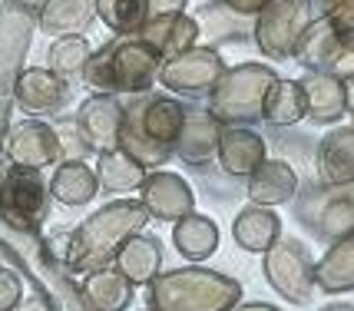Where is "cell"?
I'll list each match as a JSON object with an SVG mask.
<instances>
[{"label": "cell", "mask_w": 354, "mask_h": 311, "mask_svg": "<svg viewBox=\"0 0 354 311\" xmlns=\"http://www.w3.org/2000/svg\"><path fill=\"white\" fill-rule=\"evenodd\" d=\"M146 222H149V212L139 199H116V202L96 209L93 216H86L70 232L66 262H63L66 272L70 275H86V272L113 265L116 252L123 249V242L129 235L142 232Z\"/></svg>", "instance_id": "6da1fadb"}, {"label": "cell", "mask_w": 354, "mask_h": 311, "mask_svg": "<svg viewBox=\"0 0 354 311\" xmlns=\"http://www.w3.org/2000/svg\"><path fill=\"white\" fill-rule=\"evenodd\" d=\"M242 301V285L216 268H169L146 285L149 311H235Z\"/></svg>", "instance_id": "7a4b0ae2"}, {"label": "cell", "mask_w": 354, "mask_h": 311, "mask_svg": "<svg viewBox=\"0 0 354 311\" xmlns=\"http://www.w3.org/2000/svg\"><path fill=\"white\" fill-rule=\"evenodd\" d=\"M159 66H162L159 53L139 33H129L90 53L83 66V83L93 86L96 93L139 96L149 93L153 83H159Z\"/></svg>", "instance_id": "3957f363"}, {"label": "cell", "mask_w": 354, "mask_h": 311, "mask_svg": "<svg viewBox=\"0 0 354 311\" xmlns=\"http://www.w3.org/2000/svg\"><path fill=\"white\" fill-rule=\"evenodd\" d=\"M278 73L265 63H239L229 66L216 90L209 93V113L216 116L222 126H252L262 120L265 96L272 90Z\"/></svg>", "instance_id": "277c9868"}, {"label": "cell", "mask_w": 354, "mask_h": 311, "mask_svg": "<svg viewBox=\"0 0 354 311\" xmlns=\"http://www.w3.org/2000/svg\"><path fill=\"white\" fill-rule=\"evenodd\" d=\"M50 202H53V192L44 179V169L17 166V162L0 169V222L7 229L40 235L50 218Z\"/></svg>", "instance_id": "5b68a950"}, {"label": "cell", "mask_w": 354, "mask_h": 311, "mask_svg": "<svg viewBox=\"0 0 354 311\" xmlns=\"http://www.w3.org/2000/svg\"><path fill=\"white\" fill-rule=\"evenodd\" d=\"M315 20V0H268L255 14V44L272 60H292L295 44Z\"/></svg>", "instance_id": "8992f818"}, {"label": "cell", "mask_w": 354, "mask_h": 311, "mask_svg": "<svg viewBox=\"0 0 354 311\" xmlns=\"http://www.w3.org/2000/svg\"><path fill=\"white\" fill-rule=\"evenodd\" d=\"M262 272L268 285L288 305H308L311 292H315V258L305 242L278 235V242L265 252Z\"/></svg>", "instance_id": "52a82bcc"}, {"label": "cell", "mask_w": 354, "mask_h": 311, "mask_svg": "<svg viewBox=\"0 0 354 311\" xmlns=\"http://www.w3.org/2000/svg\"><path fill=\"white\" fill-rule=\"evenodd\" d=\"M225 70L229 66H225V60H222V53L216 47L196 44V47L176 53L172 60H162L159 83L179 96H209Z\"/></svg>", "instance_id": "ba28073f"}, {"label": "cell", "mask_w": 354, "mask_h": 311, "mask_svg": "<svg viewBox=\"0 0 354 311\" xmlns=\"http://www.w3.org/2000/svg\"><path fill=\"white\" fill-rule=\"evenodd\" d=\"M301 196H295V212L301 218V225H311V232L338 242L341 235L354 232V199L335 196L331 186H308L298 189Z\"/></svg>", "instance_id": "9c48e42d"}, {"label": "cell", "mask_w": 354, "mask_h": 311, "mask_svg": "<svg viewBox=\"0 0 354 311\" xmlns=\"http://www.w3.org/2000/svg\"><path fill=\"white\" fill-rule=\"evenodd\" d=\"M3 153H7L10 162H17V166H30V169H46V166L63 162L57 126L44 123L40 116H30V120H20V123L7 126Z\"/></svg>", "instance_id": "30bf717a"}, {"label": "cell", "mask_w": 354, "mask_h": 311, "mask_svg": "<svg viewBox=\"0 0 354 311\" xmlns=\"http://www.w3.org/2000/svg\"><path fill=\"white\" fill-rule=\"evenodd\" d=\"M77 133L90 153H109L120 149V129H123V103L113 93H93L83 100L73 116Z\"/></svg>", "instance_id": "8fae6325"}, {"label": "cell", "mask_w": 354, "mask_h": 311, "mask_svg": "<svg viewBox=\"0 0 354 311\" xmlns=\"http://www.w3.org/2000/svg\"><path fill=\"white\" fill-rule=\"evenodd\" d=\"M14 103L27 116H57L70 103V79L57 77L50 66H27L14 79Z\"/></svg>", "instance_id": "7c38bea8"}, {"label": "cell", "mask_w": 354, "mask_h": 311, "mask_svg": "<svg viewBox=\"0 0 354 311\" xmlns=\"http://www.w3.org/2000/svg\"><path fill=\"white\" fill-rule=\"evenodd\" d=\"M139 202L146 205L149 218L156 222H179L189 212H196V192L176 172L149 169L139 186Z\"/></svg>", "instance_id": "4fadbf2b"}, {"label": "cell", "mask_w": 354, "mask_h": 311, "mask_svg": "<svg viewBox=\"0 0 354 311\" xmlns=\"http://www.w3.org/2000/svg\"><path fill=\"white\" fill-rule=\"evenodd\" d=\"M218 136H222V123L209 113V106L185 103V123L176 140V156L189 166H205L218 153Z\"/></svg>", "instance_id": "5bb4252c"}, {"label": "cell", "mask_w": 354, "mask_h": 311, "mask_svg": "<svg viewBox=\"0 0 354 311\" xmlns=\"http://www.w3.org/2000/svg\"><path fill=\"white\" fill-rule=\"evenodd\" d=\"M265 159V136L248 126H222L216 162L232 179H248Z\"/></svg>", "instance_id": "9a60e30c"}, {"label": "cell", "mask_w": 354, "mask_h": 311, "mask_svg": "<svg viewBox=\"0 0 354 311\" xmlns=\"http://www.w3.org/2000/svg\"><path fill=\"white\" fill-rule=\"evenodd\" d=\"M301 90H305V116L315 126H331L348 113V86L335 73L315 70L301 79Z\"/></svg>", "instance_id": "2e32d148"}, {"label": "cell", "mask_w": 354, "mask_h": 311, "mask_svg": "<svg viewBox=\"0 0 354 311\" xmlns=\"http://www.w3.org/2000/svg\"><path fill=\"white\" fill-rule=\"evenodd\" d=\"M139 37L159 53V60H172L176 53H183V50L199 44V20L189 17L185 10H179V14L149 17V20L142 23Z\"/></svg>", "instance_id": "e0dca14e"}, {"label": "cell", "mask_w": 354, "mask_h": 311, "mask_svg": "<svg viewBox=\"0 0 354 311\" xmlns=\"http://www.w3.org/2000/svg\"><path fill=\"white\" fill-rule=\"evenodd\" d=\"M245 182H248L245 186L248 202L268 205V209L292 202L298 196V172L285 159H262Z\"/></svg>", "instance_id": "ac0fdd59"}, {"label": "cell", "mask_w": 354, "mask_h": 311, "mask_svg": "<svg viewBox=\"0 0 354 311\" xmlns=\"http://www.w3.org/2000/svg\"><path fill=\"white\" fill-rule=\"evenodd\" d=\"M344 53H348V50L341 47V40L335 37L331 23H328V17H315L308 27H305L301 40L295 44L292 60L301 63L308 73H315V70L335 73V70H338V63L344 60Z\"/></svg>", "instance_id": "d6986e66"}, {"label": "cell", "mask_w": 354, "mask_h": 311, "mask_svg": "<svg viewBox=\"0 0 354 311\" xmlns=\"http://www.w3.org/2000/svg\"><path fill=\"white\" fill-rule=\"evenodd\" d=\"M318 176L322 186H354V126H338L318 142Z\"/></svg>", "instance_id": "ffe728a7"}, {"label": "cell", "mask_w": 354, "mask_h": 311, "mask_svg": "<svg viewBox=\"0 0 354 311\" xmlns=\"http://www.w3.org/2000/svg\"><path fill=\"white\" fill-rule=\"evenodd\" d=\"M133 288L136 285L126 279L116 265H106V268H96V272L83 275L80 295H83V305L90 311H126L133 301Z\"/></svg>", "instance_id": "44dd1931"}, {"label": "cell", "mask_w": 354, "mask_h": 311, "mask_svg": "<svg viewBox=\"0 0 354 311\" xmlns=\"http://www.w3.org/2000/svg\"><path fill=\"white\" fill-rule=\"evenodd\" d=\"M139 123H142L146 136L153 142L176 149V140H179L185 123V103L176 100V96L142 93L139 96Z\"/></svg>", "instance_id": "7402d4cb"}, {"label": "cell", "mask_w": 354, "mask_h": 311, "mask_svg": "<svg viewBox=\"0 0 354 311\" xmlns=\"http://www.w3.org/2000/svg\"><path fill=\"white\" fill-rule=\"evenodd\" d=\"M278 235H281V216H275L268 205L248 202L232 222L235 245L245 252H255V255H265L278 242Z\"/></svg>", "instance_id": "603a6c76"}, {"label": "cell", "mask_w": 354, "mask_h": 311, "mask_svg": "<svg viewBox=\"0 0 354 311\" xmlns=\"http://www.w3.org/2000/svg\"><path fill=\"white\" fill-rule=\"evenodd\" d=\"M50 192L53 199L70 209H80V205H90L100 192V179H96V169L83 159H63L57 162V169L50 176Z\"/></svg>", "instance_id": "cb8c5ba5"}, {"label": "cell", "mask_w": 354, "mask_h": 311, "mask_svg": "<svg viewBox=\"0 0 354 311\" xmlns=\"http://www.w3.org/2000/svg\"><path fill=\"white\" fill-rule=\"evenodd\" d=\"M142 96V93H139ZM139 96H129V103H123V129H120V149L123 153H129L133 159H136L142 169H159L162 162H169L172 156H176V149H169V146H159V142H153L149 136H146V129H142V123H139Z\"/></svg>", "instance_id": "d4e9b609"}, {"label": "cell", "mask_w": 354, "mask_h": 311, "mask_svg": "<svg viewBox=\"0 0 354 311\" xmlns=\"http://www.w3.org/2000/svg\"><path fill=\"white\" fill-rule=\"evenodd\" d=\"M113 265H116L136 288L139 285H149V281L162 272V245H159L156 235L136 232L123 242V249L116 252Z\"/></svg>", "instance_id": "484cf974"}, {"label": "cell", "mask_w": 354, "mask_h": 311, "mask_svg": "<svg viewBox=\"0 0 354 311\" xmlns=\"http://www.w3.org/2000/svg\"><path fill=\"white\" fill-rule=\"evenodd\" d=\"M96 20V0H44L37 10V30L46 37H66V33L90 30Z\"/></svg>", "instance_id": "4316f807"}, {"label": "cell", "mask_w": 354, "mask_h": 311, "mask_svg": "<svg viewBox=\"0 0 354 311\" xmlns=\"http://www.w3.org/2000/svg\"><path fill=\"white\" fill-rule=\"evenodd\" d=\"M315 288L328 295H341L354 288V232L331 242L322 262H315Z\"/></svg>", "instance_id": "83f0119b"}, {"label": "cell", "mask_w": 354, "mask_h": 311, "mask_svg": "<svg viewBox=\"0 0 354 311\" xmlns=\"http://www.w3.org/2000/svg\"><path fill=\"white\" fill-rule=\"evenodd\" d=\"M172 245L189 262H205L218 249V225L209 216L189 212L185 218L172 222Z\"/></svg>", "instance_id": "f1b7e54d"}, {"label": "cell", "mask_w": 354, "mask_h": 311, "mask_svg": "<svg viewBox=\"0 0 354 311\" xmlns=\"http://www.w3.org/2000/svg\"><path fill=\"white\" fill-rule=\"evenodd\" d=\"M252 33H255V17L232 10L225 0H212L199 14V37L205 40V47L229 44V40H245Z\"/></svg>", "instance_id": "f546056e"}, {"label": "cell", "mask_w": 354, "mask_h": 311, "mask_svg": "<svg viewBox=\"0 0 354 311\" xmlns=\"http://www.w3.org/2000/svg\"><path fill=\"white\" fill-rule=\"evenodd\" d=\"M262 120L275 129H288V126L305 120V90L301 79H281L278 77L272 83V90L265 96Z\"/></svg>", "instance_id": "4dcf8cb0"}, {"label": "cell", "mask_w": 354, "mask_h": 311, "mask_svg": "<svg viewBox=\"0 0 354 311\" xmlns=\"http://www.w3.org/2000/svg\"><path fill=\"white\" fill-rule=\"evenodd\" d=\"M96 179H100V192L126 196V192L142 186L146 169L123 149H109V153H100V159H96Z\"/></svg>", "instance_id": "1f68e13d"}, {"label": "cell", "mask_w": 354, "mask_h": 311, "mask_svg": "<svg viewBox=\"0 0 354 311\" xmlns=\"http://www.w3.org/2000/svg\"><path fill=\"white\" fill-rule=\"evenodd\" d=\"M96 17L116 37H129L142 30V23L149 20V3L146 0H96Z\"/></svg>", "instance_id": "d6a6232c"}, {"label": "cell", "mask_w": 354, "mask_h": 311, "mask_svg": "<svg viewBox=\"0 0 354 311\" xmlns=\"http://www.w3.org/2000/svg\"><path fill=\"white\" fill-rule=\"evenodd\" d=\"M90 44L83 33H66V37H57L53 47H50V70L63 79H77L83 77V66L90 60Z\"/></svg>", "instance_id": "836d02e7"}, {"label": "cell", "mask_w": 354, "mask_h": 311, "mask_svg": "<svg viewBox=\"0 0 354 311\" xmlns=\"http://www.w3.org/2000/svg\"><path fill=\"white\" fill-rule=\"evenodd\" d=\"M328 23H331V30L335 37L341 40V47L344 50H354V0H344L338 3L335 10H328Z\"/></svg>", "instance_id": "e575fe53"}, {"label": "cell", "mask_w": 354, "mask_h": 311, "mask_svg": "<svg viewBox=\"0 0 354 311\" xmlns=\"http://www.w3.org/2000/svg\"><path fill=\"white\" fill-rule=\"evenodd\" d=\"M24 298V281L10 265H0V311H17Z\"/></svg>", "instance_id": "d590c367"}, {"label": "cell", "mask_w": 354, "mask_h": 311, "mask_svg": "<svg viewBox=\"0 0 354 311\" xmlns=\"http://www.w3.org/2000/svg\"><path fill=\"white\" fill-rule=\"evenodd\" d=\"M17 311H57V305H53V298L44 295V292L37 288L33 295H24V298H20Z\"/></svg>", "instance_id": "8d00e7d4"}, {"label": "cell", "mask_w": 354, "mask_h": 311, "mask_svg": "<svg viewBox=\"0 0 354 311\" xmlns=\"http://www.w3.org/2000/svg\"><path fill=\"white\" fill-rule=\"evenodd\" d=\"M149 3V17H162V14H179L185 10L189 0H146Z\"/></svg>", "instance_id": "74e56055"}, {"label": "cell", "mask_w": 354, "mask_h": 311, "mask_svg": "<svg viewBox=\"0 0 354 311\" xmlns=\"http://www.w3.org/2000/svg\"><path fill=\"white\" fill-rule=\"evenodd\" d=\"M232 10H239V14H245V17H255L259 10H262L268 0H225Z\"/></svg>", "instance_id": "f35d334b"}, {"label": "cell", "mask_w": 354, "mask_h": 311, "mask_svg": "<svg viewBox=\"0 0 354 311\" xmlns=\"http://www.w3.org/2000/svg\"><path fill=\"white\" fill-rule=\"evenodd\" d=\"M235 311H281V308H275V305H268V301H252V305H235Z\"/></svg>", "instance_id": "ab89813d"}, {"label": "cell", "mask_w": 354, "mask_h": 311, "mask_svg": "<svg viewBox=\"0 0 354 311\" xmlns=\"http://www.w3.org/2000/svg\"><path fill=\"white\" fill-rule=\"evenodd\" d=\"M3 136H7V103L0 100V153H3ZM3 169V166H0Z\"/></svg>", "instance_id": "60d3db41"}, {"label": "cell", "mask_w": 354, "mask_h": 311, "mask_svg": "<svg viewBox=\"0 0 354 311\" xmlns=\"http://www.w3.org/2000/svg\"><path fill=\"white\" fill-rule=\"evenodd\" d=\"M344 86H348V113L354 116V77L344 79Z\"/></svg>", "instance_id": "b9f144b4"}, {"label": "cell", "mask_w": 354, "mask_h": 311, "mask_svg": "<svg viewBox=\"0 0 354 311\" xmlns=\"http://www.w3.org/2000/svg\"><path fill=\"white\" fill-rule=\"evenodd\" d=\"M315 3H318V7H322L324 14H328V10H335V7H338V3H344V0H315Z\"/></svg>", "instance_id": "7bdbcfd3"}, {"label": "cell", "mask_w": 354, "mask_h": 311, "mask_svg": "<svg viewBox=\"0 0 354 311\" xmlns=\"http://www.w3.org/2000/svg\"><path fill=\"white\" fill-rule=\"evenodd\" d=\"M10 262V249H7V242L0 238V265H7Z\"/></svg>", "instance_id": "ee69618b"}, {"label": "cell", "mask_w": 354, "mask_h": 311, "mask_svg": "<svg viewBox=\"0 0 354 311\" xmlns=\"http://www.w3.org/2000/svg\"><path fill=\"white\" fill-rule=\"evenodd\" d=\"M322 311H354V305H344V301H335V305H328Z\"/></svg>", "instance_id": "f6af8a7d"}]
</instances>
